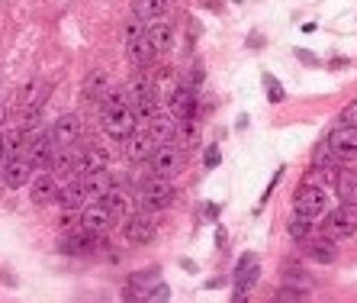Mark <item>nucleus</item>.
<instances>
[{"instance_id":"a211bd4d","label":"nucleus","mask_w":357,"mask_h":303,"mask_svg":"<svg viewBox=\"0 0 357 303\" xmlns=\"http://www.w3.org/2000/svg\"><path fill=\"white\" fill-rule=\"evenodd\" d=\"M81 181H84L90 200H100V197H106L113 187H119V178H116L113 171H106V168L94 171V174H87V178H81Z\"/></svg>"},{"instance_id":"39448f33","label":"nucleus","mask_w":357,"mask_h":303,"mask_svg":"<svg viewBox=\"0 0 357 303\" xmlns=\"http://www.w3.org/2000/svg\"><path fill=\"white\" fill-rule=\"evenodd\" d=\"M122 236L129 246H151L155 236H158V226H155V219L151 213H129V217L122 219Z\"/></svg>"},{"instance_id":"ddd939ff","label":"nucleus","mask_w":357,"mask_h":303,"mask_svg":"<svg viewBox=\"0 0 357 303\" xmlns=\"http://www.w3.org/2000/svg\"><path fill=\"white\" fill-rule=\"evenodd\" d=\"M104 242L106 239L90 236V232H84V229L77 226V229H71L61 242H58V248H61V255H90V252H97Z\"/></svg>"},{"instance_id":"72a5a7b5","label":"nucleus","mask_w":357,"mask_h":303,"mask_svg":"<svg viewBox=\"0 0 357 303\" xmlns=\"http://www.w3.org/2000/svg\"><path fill=\"white\" fill-rule=\"evenodd\" d=\"M300 62H306V65H319V58L309 55V52H300Z\"/></svg>"},{"instance_id":"473e14b6","label":"nucleus","mask_w":357,"mask_h":303,"mask_svg":"<svg viewBox=\"0 0 357 303\" xmlns=\"http://www.w3.org/2000/svg\"><path fill=\"white\" fill-rule=\"evenodd\" d=\"M7 158H10V152H7V145H3V136H0V168L7 165Z\"/></svg>"},{"instance_id":"7c9ffc66","label":"nucleus","mask_w":357,"mask_h":303,"mask_svg":"<svg viewBox=\"0 0 357 303\" xmlns=\"http://www.w3.org/2000/svg\"><path fill=\"white\" fill-rule=\"evenodd\" d=\"M264 84H267V100H271V104H280V100H283V87L277 84L271 75H264Z\"/></svg>"},{"instance_id":"9b49d317","label":"nucleus","mask_w":357,"mask_h":303,"mask_svg":"<svg viewBox=\"0 0 357 303\" xmlns=\"http://www.w3.org/2000/svg\"><path fill=\"white\" fill-rule=\"evenodd\" d=\"M161 271L158 268H148V271H139V275H132L122 287V303H145L151 294V287L158 284Z\"/></svg>"},{"instance_id":"f03ea898","label":"nucleus","mask_w":357,"mask_h":303,"mask_svg":"<svg viewBox=\"0 0 357 303\" xmlns=\"http://www.w3.org/2000/svg\"><path fill=\"white\" fill-rule=\"evenodd\" d=\"M177 200V187L168 178H145L139 184V207L142 213H155V210H168Z\"/></svg>"},{"instance_id":"a878e982","label":"nucleus","mask_w":357,"mask_h":303,"mask_svg":"<svg viewBox=\"0 0 357 303\" xmlns=\"http://www.w3.org/2000/svg\"><path fill=\"white\" fill-rule=\"evenodd\" d=\"M106 94H110V91H106V71H100V68H97V71H90V75H87V81H84V97L90 100V104H94V100H104Z\"/></svg>"},{"instance_id":"4468645a","label":"nucleus","mask_w":357,"mask_h":303,"mask_svg":"<svg viewBox=\"0 0 357 303\" xmlns=\"http://www.w3.org/2000/svg\"><path fill=\"white\" fill-rule=\"evenodd\" d=\"M58 190H61V184H58V178H55V174H48V171H42V174H32V181H29V200H32L36 207L55 203Z\"/></svg>"},{"instance_id":"2eb2a0df","label":"nucleus","mask_w":357,"mask_h":303,"mask_svg":"<svg viewBox=\"0 0 357 303\" xmlns=\"http://www.w3.org/2000/svg\"><path fill=\"white\" fill-rule=\"evenodd\" d=\"M55 203L65 210V213H81V210L90 203V194H87L84 181H81V178H71L65 187L58 190V200H55Z\"/></svg>"},{"instance_id":"1a4fd4ad","label":"nucleus","mask_w":357,"mask_h":303,"mask_svg":"<svg viewBox=\"0 0 357 303\" xmlns=\"http://www.w3.org/2000/svg\"><path fill=\"white\" fill-rule=\"evenodd\" d=\"M81 129H84V126H81V116L65 113L48 126V139H52L58 149H71V145L81 143Z\"/></svg>"},{"instance_id":"6e6552de","label":"nucleus","mask_w":357,"mask_h":303,"mask_svg":"<svg viewBox=\"0 0 357 303\" xmlns=\"http://www.w3.org/2000/svg\"><path fill=\"white\" fill-rule=\"evenodd\" d=\"M325 145H329L331 158L338 161H354L357 158V129H348V126H335L329 133V139H325Z\"/></svg>"},{"instance_id":"5701e85b","label":"nucleus","mask_w":357,"mask_h":303,"mask_svg":"<svg viewBox=\"0 0 357 303\" xmlns=\"http://www.w3.org/2000/svg\"><path fill=\"white\" fill-rule=\"evenodd\" d=\"M126 52H129V62L132 65H139V68H151L155 65V52H151L148 46V39H145V33H142L139 39H132V42H126Z\"/></svg>"},{"instance_id":"423d86ee","label":"nucleus","mask_w":357,"mask_h":303,"mask_svg":"<svg viewBox=\"0 0 357 303\" xmlns=\"http://www.w3.org/2000/svg\"><path fill=\"white\" fill-rule=\"evenodd\" d=\"M197 104H200V97L187 81H180V84L171 87L168 110H171V116H174L177 123H184V120H197Z\"/></svg>"},{"instance_id":"bb28decb","label":"nucleus","mask_w":357,"mask_h":303,"mask_svg":"<svg viewBox=\"0 0 357 303\" xmlns=\"http://www.w3.org/2000/svg\"><path fill=\"white\" fill-rule=\"evenodd\" d=\"M312 229H316V223L306 217H296L293 213V219L287 223V232H290V239H296V242H306V239H312Z\"/></svg>"},{"instance_id":"c85d7f7f","label":"nucleus","mask_w":357,"mask_h":303,"mask_svg":"<svg viewBox=\"0 0 357 303\" xmlns=\"http://www.w3.org/2000/svg\"><path fill=\"white\" fill-rule=\"evenodd\" d=\"M168 297H171V287L164 284V281H158V284L151 287V294H148L145 303H168Z\"/></svg>"},{"instance_id":"412c9836","label":"nucleus","mask_w":357,"mask_h":303,"mask_svg":"<svg viewBox=\"0 0 357 303\" xmlns=\"http://www.w3.org/2000/svg\"><path fill=\"white\" fill-rule=\"evenodd\" d=\"M283 287H290V291H300V294H309L312 287H316V281H312V275L306 271V268L300 265H283Z\"/></svg>"},{"instance_id":"4be33fe9","label":"nucleus","mask_w":357,"mask_h":303,"mask_svg":"<svg viewBox=\"0 0 357 303\" xmlns=\"http://www.w3.org/2000/svg\"><path fill=\"white\" fill-rule=\"evenodd\" d=\"M100 203H104L106 213H110L113 219H126L132 213V200H129V194H126L122 187H113L106 197H100Z\"/></svg>"},{"instance_id":"f257e3e1","label":"nucleus","mask_w":357,"mask_h":303,"mask_svg":"<svg viewBox=\"0 0 357 303\" xmlns=\"http://www.w3.org/2000/svg\"><path fill=\"white\" fill-rule=\"evenodd\" d=\"M100 104H104V133L110 139H116V143H126L139 129L135 113H132L129 100H126V91H110Z\"/></svg>"},{"instance_id":"f8f14e48","label":"nucleus","mask_w":357,"mask_h":303,"mask_svg":"<svg viewBox=\"0 0 357 303\" xmlns=\"http://www.w3.org/2000/svg\"><path fill=\"white\" fill-rule=\"evenodd\" d=\"M145 39H148V46H151V52H155V55H164V52H171V48H174L177 29H174V23H171L168 17L155 19V23H148V26H145Z\"/></svg>"},{"instance_id":"6ab92c4d","label":"nucleus","mask_w":357,"mask_h":303,"mask_svg":"<svg viewBox=\"0 0 357 303\" xmlns=\"http://www.w3.org/2000/svg\"><path fill=\"white\" fill-rule=\"evenodd\" d=\"M151 149H155V143H151V136L145 133V129H135V133L126 139V158H129L132 165H142V161H148Z\"/></svg>"},{"instance_id":"9d476101","label":"nucleus","mask_w":357,"mask_h":303,"mask_svg":"<svg viewBox=\"0 0 357 303\" xmlns=\"http://www.w3.org/2000/svg\"><path fill=\"white\" fill-rule=\"evenodd\" d=\"M77 226L84 229V232H90V236L106 239L110 236V229L116 226V219L106 213L104 203H87V207L81 210V223H77Z\"/></svg>"},{"instance_id":"f3484780","label":"nucleus","mask_w":357,"mask_h":303,"mask_svg":"<svg viewBox=\"0 0 357 303\" xmlns=\"http://www.w3.org/2000/svg\"><path fill=\"white\" fill-rule=\"evenodd\" d=\"M329 239H351L357 232V207H338L325 223Z\"/></svg>"},{"instance_id":"2f4dec72","label":"nucleus","mask_w":357,"mask_h":303,"mask_svg":"<svg viewBox=\"0 0 357 303\" xmlns=\"http://www.w3.org/2000/svg\"><path fill=\"white\" fill-rule=\"evenodd\" d=\"M219 158H222V155H219V149H216V145H209V149L203 152V165H206V168H216V165H219Z\"/></svg>"},{"instance_id":"c756f323","label":"nucleus","mask_w":357,"mask_h":303,"mask_svg":"<svg viewBox=\"0 0 357 303\" xmlns=\"http://www.w3.org/2000/svg\"><path fill=\"white\" fill-rule=\"evenodd\" d=\"M338 126H348V129H357V100H351L345 110H341V123Z\"/></svg>"},{"instance_id":"aec40b11","label":"nucleus","mask_w":357,"mask_h":303,"mask_svg":"<svg viewBox=\"0 0 357 303\" xmlns=\"http://www.w3.org/2000/svg\"><path fill=\"white\" fill-rule=\"evenodd\" d=\"M145 133L151 136V143H155V145H161V143H174V136H177V120H174V116L158 113L155 120H148Z\"/></svg>"},{"instance_id":"7ed1b4c3","label":"nucleus","mask_w":357,"mask_h":303,"mask_svg":"<svg viewBox=\"0 0 357 303\" xmlns=\"http://www.w3.org/2000/svg\"><path fill=\"white\" fill-rule=\"evenodd\" d=\"M184 161H187V149H180L177 143H161L151 149L148 155V168L155 178H168L174 181L184 168Z\"/></svg>"},{"instance_id":"0eeeda50","label":"nucleus","mask_w":357,"mask_h":303,"mask_svg":"<svg viewBox=\"0 0 357 303\" xmlns=\"http://www.w3.org/2000/svg\"><path fill=\"white\" fill-rule=\"evenodd\" d=\"M32 174H36V168L29 165V158H23V155H10L7 165L0 168V187H7V190L26 187L29 181H32Z\"/></svg>"},{"instance_id":"b1692460","label":"nucleus","mask_w":357,"mask_h":303,"mask_svg":"<svg viewBox=\"0 0 357 303\" xmlns=\"http://www.w3.org/2000/svg\"><path fill=\"white\" fill-rule=\"evenodd\" d=\"M168 0H135V17L139 23H155V19L168 17Z\"/></svg>"},{"instance_id":"20e7f679","label":"nucleus","mask_w":357,"mask_h":303,"mask_svg":"<svg viewBox=\"0 0 357 303\" xmlns=\"http://www.w3.org/2000/svg\"><path fill=\"white\" fill-rule=\"evenodd\" d=\"M325 207H329V194H325V187H319V184H306V181H302V187L296 190V197H293V213L316 223V219L325 213Z\"/></svg>"},{"instance_id":"cd10ccee","label":"nucleus","mask_w":357,"mask_h":303,"mask_svg":"<svg viewBox=\"0 0 357 303\" xmlns=\"http://www.w3.org/2000/svg\"><path fill=\"white\" fill-rule=\"evenodd\" d=\"M273 303H306V294L290 291V287H280V291L273 294Z\"/></svg>"},{"instance_id":"393cba45","label":"nucleus","mask_w":357,"mask_h":303,"mask_svg":"<svg viewBox=\"0 0 357 303\" xmlns=\"http://www.w3.org/2000/svg\"><path fill=\"white\" fill-rule=\"evenodd\" d=\"M335 194H338L341 207H357V174L354 171H341L338 184H335Z\"/></svg>"},{"instance_id":"f704fd0d","label":"nucleus","mask_w":357,"mask_h":303,"mask_svg":"<svg viewBox=\"0 0 357 303\" xmlns=\"http://www.w3.org/2000/svg\"><path fill=\"white\" fill-rule=\"evenodd\" d=\"M271 303H273V300H271Z\"/></svg>"},{"instance_id":"dca6fc26","label":"nucleus","mask_w":357,"mask_h":303,"mask_svg":"<svg viewBox=\"0 0 357 303\" xmlns=\"http://www.w3.org/2000/svg\"><path fill=\"white\" fill-rule=\"evenodd\" d=\"M302 248H306V258H309L312 265H335V261H338V242L329 236L306 239Z\"/></svg>"}]
</instances>
